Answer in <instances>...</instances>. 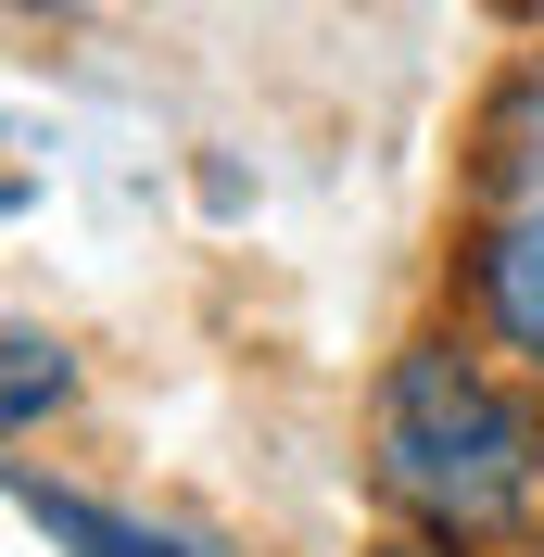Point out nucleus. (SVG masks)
I'll list each match as a JSON object with an SVG mask.
<instances>
[{
    "label": "nucleus",
    "instance_id": "nucleus-1",
    "mask_svg": "<svg viewBox=\"0 0 544 557\" xmlns=\"http://www.w3.org/2000/svg\"><path fill=\"white\" fill-rule=\"evenodd\" d=\"M368 482L418 532L481 545V532L532 520V494H544V406L507 393L456 343H406L380 368V406H368Z\"/></svg>",
    "mask_w": 544,
    "mask_h": 557
},
{
    "label": "nucleus",
    "instance_id": "nucleus-2",
    "mask_svg": "<svg viewBox=\"0 0 544 557\" xmlns=\"http://www.w3.org/2000/svg\"><path fill=\"white\" fill-rule=\"evenodd\" d=\"M469 305L494 330V355L544 368V203H494L469 242Z\"/></svg>",
    "mask_w": 544,
    "mask_h": 557
},
{
    "label": "nucleus",
    "instance_id": "nucleus-3",
    "mask_svg": "<svg viewBox=\"0 0 544 557\" xmlns=\"http://www.w3.org/2000/svg\"><path fill=\"white\" fill-rule=\"evenodd\" d=\"M469 177L481 203H544V64H519L469 127Z\"/></svg>",
    "mask_w": 544,
    "mask_h": 557
},
{
    "label": "nucleus",
    "instance_id": "nucleus-4",
    "mask_svg": "<svg viewBox=\"0 0 544 557\" xmlns=\"http://www.w3.org/2000/svg\"><path fill=\"white\" fill-rule=\"evenodd\" d=\"M13 507H26V520L51 532V545H76V557H203V545H177V532L127 520V507H102V494L51 482V469H13Z\"/></svg>",
    "mask_w": 544,
    "mask_h": 557
},
{
    "label": "nucleus",
    "instance_id": "nucleus-5",
    "mask_svg": "<svg viewBox=\"0 0 544 557\" xmlns=\"http://www.w3.org/2000/svg\"><path fill=\"white\" fill-rule=\"evenodd\" d=\"M64 393H76V355L51 343V330H0V418H13V444H26Z\"/></svg>",
    "mask_w": 544,
    "mask_h": 557
},
{
    "label": "nucleus",
    "instance_id": "nucleus-6",
    "mask_svg": "<svg viewBox=\"0 0 544 557\" xmlns=\"http://www.w3.org/2000/svg\"><path fill=\"white\" fill-rule=\"evenodd\" d=\"M380 557H456V545H443V532H406V545H380Z\"/></svg>",
    "mask_w": 544,
    "mask_h": 557
}]
</instances>
